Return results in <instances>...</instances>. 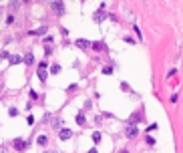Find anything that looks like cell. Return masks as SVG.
I'll return each instance as SVG.
<instances>
[{
    "label": "cell",
    "instance_id": "obj_1",
    "mask_svg": "<svg viewBox=\"0 0 183 153\" xmlns=\"http://www.w3.org/2000/svg\"><path fill=\"white\" fill-rule=\"evenodd\" d=\"M125 133H127V137H129V139H133V137H137V135H139V127H137V125H133V123H129Z\"/></svg>",
    "mask_w": 183,
    "mask_h": 153
},
{
    "label": "cell",
    "instance_id": "obj_2",
    "mask_svg": "<svg viewBox=\"0 0 183 153\" xmlns=\"http://www.w3.org/2000/svg\"><path fill=\"white\" fill-rule=\"evenodd\" d=\"M50 8H52V10H54L58 16L64 12V4H62V2H50Z\"/></svg>",
    "mask_w": 183,
    "mask_h": 153
},
{
    "label": "cell",
    "instance_id": "obj_3",
    "mask_svg": "<svg viewBox=\"0 0 183 153\" xmlns=\"http://www.w3.org/2000/svg\"><path fill=\"white\" fill-rule=\"evenodd\" d=\"M26 147H28V145H26L24 139H14V149H16V151H24Z\"/></svg>",
    "mask_w": 183,
    "mask_h": 153
},
{
    "label": "cell",
    "instance_id": "obj_4",
    "mask_svg": "<svg viewBox=\"0 0 183 153\" xmlns=\"http://www.w3.org/2000/svg\"><path fill=\"white\" fill-rule=\"evenodd\" d=\"M38 79H40V81H46V63H40V65H38Z\"/></svg>",
    "mask_w": 183,
    "mask_h": 153
},
{
    "label": "cell",
    "instance_id": "obj_5",
    "mask_svg": "<svg viewBox=\"0 0 183 153\" xmlns=\"http://www.w3.org/2000/svg\"><path fill=\"white\" fill-rule=\"evenodd\" d=\"M58 137H60L62 141H66V139H71V137H73V131H71V129H60Z\"/></svg>",
    "mask_w": 183,
    "mask_h": 153
},
{
    "label": "cell",
    "instance_id": "obj_6",
    "mask_svg": "<svg viewBox=\"0 0 183 153\" xmlns=\"http://www.w3.org/2000/svg\"><path fill=\"white\" fill-rule=\"evenodd\" d=\"M77 46H79V48H89V46H91V42H89V40H85V38H79V40H77Z\"/></svg>",
    "mask_w": 183,
    "mask_h": 153
},
{
    "label": "cell",
    "instance_id": "obj_7",
    "mask_svg": "<svg viewBox=\"0 0 183 153\" xmlns=\"http://www.w3.org/2000/svg\"><path fill=\"white\" fill-rule=\"evenodd\" d=\"M91 46H93V50H105V42H101V40H97V42H93Z\"/></svg>",
    "mask_w": 183,
    "mask_h": 153
},
{
    "label": "cell",
    "instance_id": "obj_8",
    "mask_svg": "<svg viewBox=\"0 0 183 153\" xmlns=\"http://www.w3.org/2000/svg\"><path fill=\"white\" fill-rule=\"evenodd\" d=\"M22 61H24V59L18 57V54H12V57H10V65H18V63H22Z\"/></svg>",
    "mask_w": 183,
    "mask_h": 153
},
{
    "label": "cell",
    "instance_id": "obj_9",
    "mask_svg": "<svg viewBox=\"0 0 183 153\" xmlns=\"http://www.w3.org/2000/svg\"><path fill=\"white\" fill-rule=\"evenodd\" d=\"M36 143H38V145H42V147H45L46 143H48V137H46V135H38V139H36Z\"/></svg>",
    "mask_w": 183,
    "mask_h": 153
},
{
    "label": "cell",
    "instance_id": "obj_10",
    "mask_svg": "<svg viewBox=\"0 0 183 153\" xmlns=\"http://www.w3.org/2000/svg\"><path fill=\"white\" fill-rule=\"evenodd\" d=\"M24 63H26V65H34V54H32V52H28V54L24 57Z\"/></svg>",
    "mask_w": 183,
    "mask_h": 153
},
{
    "label": "cell",
    "instance_id": "obj_11",
    "mask_svg": "<svg viewBox=\"0 0 183 153\" xmlns=\"http://www.w3.org/2000/svg\"><path fill=\"white\" fill-rule=\"evenodd\" d=\"M141 119H143V113H133V117H131V121H129V123H133V125H135V123L141 121Z\"/></svg>",
    "mask_w": 183,
    "mask_h": 153
},
{
    "label": "cell",
    "instance_id": "obj_12",
    "mask_svg": "<svg viewBox=\"0 0 183 153\" xmlns=\"http://www.w3.org/2000/svg\"><path fill=\"white\" fill-rule=\"evenodd\" d=\"M77 123H79V125H85V123H87V117H85V113H79V115H77Z\"/></svg>",
    "mask_w": 183,
    "mask_h": 153
},
{
    "label": "cell",
    "instance_id": "obj_13",
    "mask_svg": "<svg viewBox=\"0 0 183 153\" xmlns=\"http://www.w3.org/2000/svg\"><path fill=\"white\" fill-rule=\"evenodd\" d=\"M93 18H95L97 22H101V20L105 18V12H103V10H99V12H95V16H93Z\"/></svg>",
    "mask_w": 183,
    "mask_h": 153
},
{
    "label": "cell",
    "instance_id": "obj_14",
    "mask_svg": "<svg viewBox=\"0 0 183 153\" xmlns=\"http://www.w3.org/2000/svg\"><path fill=\"white\" fill-rule=\"evenodd\" d=\"M46 32V28L42 26V28H36V30H30V34H45Z\"/></svg>",
    "mask_w": 183,
    "mask_h": 153
},
{
    "label": "cell",
    "instance_id": "obj_15",
    "mask_svg": "<svg viewBox=\"0 0 183 153\" xmlns=\"http://www.w3.org/2000/svg\"><path fill=\"white\" fill-rule=\"evenodd\" d=\"M50 73H52V75L60 73V67H58V65H52V67H50Z\"/></svg>",
    "mask_w": 183,
    "mask_h": 153
},
{
    "label": "cell",
    "instance_id": "obj_16",
    "mask_svg": "<svg viewBox=\"0 0 183 153\" xmlns=\"http://www.w3.org/2000/svg\"><path fill=\"white\" fill-rule=\"evenodd\" d=\"M93 141H95V143H99V141H101V133H99V131H97V133H93Z\"/></svg>",
    "mask_w": 183,
    "mask_h": 153
},
{
    "label": "cell",
    "instance_id": "obj_17",
    "mask_svg": "<svg viewBox=\"0 0 183 153\" xmlns=\"http://www.w3.org/2000/svg\"><path fill=\"white\" fill-rule=\"evenodd\" d=\"M8 115H10V117H16V115H18V109H14V107L8 109Z\"/></svg>",
    "mask_w": 183,
    "mask_h": 153
},
{
    "label": "cell",
    "instance_id": "obj_18",
    "mask_svg": "<svg viewBox=\"0 0 183 153\" xmlns=\"http://www.w3.org/2000/svg\"><path fill=\"white\" fill-rule=\"evenodd\" d=\"M111 73H113V67H105L103 69V75H111Z\"/></svg>",
    "mask_w": 183,
    "mask_h": 153
},
{
    "label": "cell",
    "instance_id": "obj_19",
    "mask_svg": "<svg viewBox=\"0 0 183 153\" xmlns=\"http://www.w3.org/2000/svg\"><path fill=\"white\" fill-rule=\"evenodd\" d=\"M155 129H157V123H151V125L147 127V131H155Z\"/></svg>",
    "mask_w": 183,
    "mask_h": 153
},
{
    "label": "cell",
    "instance_id": "obj_20",
    "mask_svg": "<svg viewBox=\"0 0 183 153\" xmlns=\"http://www.w3.org/2000/svg\"><path fill=\"white\" fill-rule=\"evenodd\" d=\"M30 99H38V93H36V91H30Z\"/></svg>",
    "mask_w": 183,
    "mask_h": 153
},
{
    "label": "cell",
    "instance_id": "obj_21",
    "mask_svg": "<svg viewBox=\"0 0 183 153\" xmlns=\"http://www.w3.org/2000/svg\"><path fill=\"white\" fill-rule=\"evenodd\" d=\"M147 145H155V139H153V137H147Z\"/></svg>",
    "mask_w": 183,
    "mask_h": 153
},
{
    "label": "cell",
    "instance_id": "obj_22",
    "mask_svg": "<svg viewBox=\"0 0 183 153\" xmlns=\"http://www.w3.org/2000/svg\"><path fill=\"white\" fill-rule=\"evenodd\" d=\"M89 153H97V149H95V147H93V149H91V151H89Z\"/></svg>",
    "mask_w": 183,
    "mask_h": 153
},
{
    "label": "cell",
    "instance_id": "obj_23",
    "mask_svg": "<svg viewBox=\"0 0 183 153\" xmlns=\"http://www.w3.org/2000/svg\"><path fill=\"white\" fill-rule=\"evenodd\" d=\"M119 153H129V151H127V149H123V151H119Z\"/></svg>",
    "mask_w": 183,
    "mask_h": 153
}]
</instances>
